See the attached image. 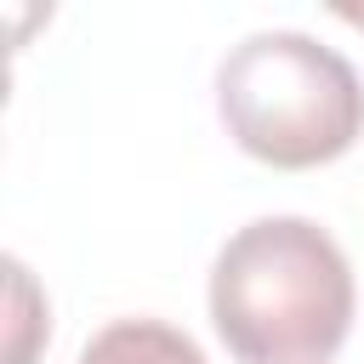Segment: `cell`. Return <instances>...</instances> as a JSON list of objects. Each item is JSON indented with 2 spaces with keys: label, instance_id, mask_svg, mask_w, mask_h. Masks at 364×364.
I'll use <instances>...</instances> for the list:
<instances>
[{
  "label": "cell",
  "instance_id": "6da1fadb",
  "mask_svg": "<svg viewBox=\"0 0 364 364\" xmlns=\"http://www.w3.org/2000/svg\"><path fill=\"white\" fill-rule=\"evenodd\" d=\"M210 324L239 364H324L353 330V267L307 216H256L210 267Z\"/></svg>",
  "mask_w": 364,
  "mask_h": 364
},
{
  "label": "cell",
  "instance_id": "7a4b0ae2",
  "mask_svg": "<svg viewBox=\"0 0 364 364\" xmlns=\"http://www.w3.org/2000/svg\"><path fill=\"white\" fill-rule=\"evenodd\" d=\"M216 108L228 136L279 171L324 165L364 131V85L353 63L301 28L245 34L216 68Z\"/></svg>",
  "mask_w": 364,
  "mask_h": 364
},
{
  "label": "cell",
  "instance_id": "3957f363",
  "mask_svg": "<svg viewBox=\"0 0 364 364\" xmlns=\"http://www.w3.org/2000/svg\"><path fill=\"white\" fill-rule=\"evenodd\" d=\"M74 364H205V353L165 318H114L80 347Z\"/></svg>",
  "mask_w": 364,
  "mask_h": 364
}]
</instances>
